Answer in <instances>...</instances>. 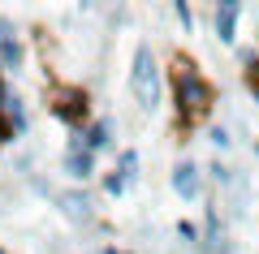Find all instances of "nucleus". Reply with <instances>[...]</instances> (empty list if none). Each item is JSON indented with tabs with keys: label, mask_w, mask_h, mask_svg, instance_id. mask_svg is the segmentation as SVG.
<instances>
[{
	"label": "nucleus",
	"mask_w": 259,
	"mask_h": 254,
	"mask_svg": "<svg viewBox=\"0 0 259 254\" xmlns=\"http://www.w3.org/2000/svg\"><path fill=\"white\" fill-rule=\"evenodd\" d=\"M0 69H13V73L22 69V39L9 18H0Z\"/></svg>",
	"instance_id": "nucleus-5"
},
{
	"label": "nucleus",
	"mask_w": 259,
	"mask_h": 254,
	"mask_svg": "<svg viewBox=\"0 0 259 254\" xmlns=\"http://www.w3.org/2000/svg\"><path fill=\"white\" fill-rule=\"evenodd\" d=\"M56 117L65 121H87V95L82 91H56Z\"/></svg>",
	"instance_id": "nucleus-6"
},
{
	"label": "nucleus",
	"mask_w": 259,
	"mask_h": 254,
	"mask_svg": "<svg viewBox=\"0 0 259 254\" xmlns=\"http://www.w3.org/2000/svg\"><path fill=\"white\" fill-rule=\"evenodd\" d=\"M61 207H65V216H74V220H91V198H87L82 190H65Z\"/></svg>",
	"instance_id": "nucleus-10"
},
{
	"label": "nucleus",
	"mask_w": 259,
	"mask_h": 254,
	"mask_svg": "<svg viewBox=\"0 0 259 254\" xmlns=\"http://www.w3.org/2000/svg\"><path fill=\"white\" fill-rule=\"evenodd\" d=\"M207 142H212L216 151H229L233 138H229V129H225V125H207Z\"/></svg>",
	"instance_id": "nucleus-12"
},
{
	"label": "nucleus",
	"mask_w": 259,
	"mask_h": 254,
	"mask_svg": "<svg viewBox=\"0 0 259 254\" xmlns=\"http://www.w3.org/2000/svg\"><path fill=\"white\" fill-rule=\"evenodd\" d=\"M173 104H177V117L190 125V121H203L216 104V91L203 73L194 69V61L186 56H173Z\"/></svg>",
	"instance_id": "nucleus-1"
},
{
	"label": "nucleus",
	"mask_w": 259,
	"mask_h": 254,
	"mask_svg": "<svg viewBox=\"0 0 259 254\" xmlns=\"http://www.w3.org/2000/svg\"><path fill=\"white\" fill-rule=\"evenodd\" d=\"M168 185H173L177 198L199 202V198H203V190H207V173H203L194 160H177V164H173V173H168Z\"/></svg>",
	"instance_id": "nucleus-3"
},
{
	"label": "nucleus",
	"mask_w": 259,
	"mask_h": 254,
	"mask_svg": "<svg viewBox=\"0 0 259 254\" xmlns=\"http://www.w3.org/2000/svg\"><path fill=\"white\" fill-rule=\"evenodd\" d=\"M238 18H242V5L238 0H221L212 9V30L225 47H238Z\"/></svg>",
	"instance_id": "nucleus-4"
},
{
	"label": "nucleus",
	"mask_w": 259,
	"mask_h": 254,
	"mask_svg": "<svg viewBox=\"0 0 259 254\" xmlns=\"http://www.w3.org/2000/svg\"><path fill=\"white\" fill-rule=\"evenodd\" d=\"M0 117L13 125V134H26V108H22V99L9 86H0Z\"/></svg>",
	"instance_id": "nucleus-7"
},
{
	"label": "nucleus",
	"mask_w": 259,
	"mask_h": 254,
	"mask_svg": "<svg viewBox=\"0 0 259 254\" xmlns=\"http://www.w3.org/2000/svg\"><path fill=\"white\" fill-rule=\"evenodd\" d=\"M104 254H125V250H104Z\"/></svg>",
	"instance_id": "nucleus-16"
},
{
	"label": "nucleus",
	"mask_w": 259,
	"mask_h": 254,
	"mask_svg": "<svg viewBox=\"0 0 259 254\" xmlns=\"http://www.w3.org/2000/svg\"><path fill=\"white\" fill-rule=\"evenodd\" d=\"M130 95L143 112H156L160 108V61H156V47L139 43L134 47V61H130Z\"/></svg>",
	"instance_id": "nucleus-2"
},
{
	"label": "nucleus",
	"mask_w": 259,
	"mask_h": 254,
	"mask_svg": "<svg viewBox=\"0 0 259 254\" xmlns=\"http://www.w3.org/2000/svg\"><path fill=\"white\" fill-rule=\"evenodd\" d=\"M65 173L74 177V181H87V177L95 173V155L87 151V146H69V151H65Z\"/></svg>",
	"instance_id": "nucleus-8"
},
{
	"label": "nucleus",
	"mask_w": 259,
	"mask_h": 254,
	"mask_svg": "<svg viewBox=\"0 0 259 254\" xmlns=\"http://www.w3.org/2000/svg\"><path fill=\"white\" fill-rule=\"evenodd\" d=\"M177 237H182V241H190V245H199V241H203V233H199V228H194L190 220H182V224H177Z\"/></svg>",
	"instance_id": "nucleus-14"
},
{
	"label": "nucleus",
	"mask_w": 259,
	"mask_h": 254,
	"mask_svg": "<svg viewBox=\"0 0 259 254\" xmlns=\"http://www.w3.org/2000/svg\"><path fill=\"white\" fill-rule=\"evenodd\" d=\"M104 190H108V194H112V198H121V194H125V190H130V185H125V177H121V173H117V168H112V173H108V177H104Z\"/></svg>",
	"instance_id": "nucleus-13"
},
{
	"label": "nucleus",
	"mask_w": 259,
	"mask_h": 254,
	"mask_svg": "<svg viewBox=\"0 0 259 254\" xmlns=\"http://www.w3.org/2000/svg\"><path fill=\"white\" fill-rule=\"evenodd\" d=\"M117 173L125 177V185H134V181H139V151H134V146L117 155Z\"/></svg>",
	"instance_id": "nucleus-11"
},
{
	"label": "nucleus",
	"mask_w": 259,
	"mask_h": 254,
	"mask_svg": "<svg viewBox=\"0 0 259 254\" xmlns=\"http://www.w3.org/2000/svg\"><path fill=\"white\" fill-rule=\"evenodd\" d=\"M173 13H177V22H182L186 30L194 26V9H190V5H186V0H177V5H173Z\"/></svg>",
	"instance_id": "nucleus-15"
},
{
	"label": "nucleus",
	"mask_w": 259,
	"mask_h": 254,
	"mask_svg": "<svg viewBox=\"0 0 259 254\" xmlns=\"http://www.w3.org/2000/svg\"><path fill=\"white\" fill-rule=\"evenodd\" d=\"M0 254H5V250H0Z\"/></svg>",
	"instance_id": "nucleus-17"
},
{
	"label": "nucleus",
	"mask_w": 259,
	"mask_h": 254,
	"mask_svg": "<svg viewBox=\"0 0 259 254\" xmlns=\"http://www.w3.org/2000/svg\"><path fill=\"white\" fill-rule=\"evenodd\" d=\"M82 142H87V151H108L112 146V121H91V125L82 129Z\"/></svg>",
	"instance_id": "nucleus-9"
}]
</instances>
